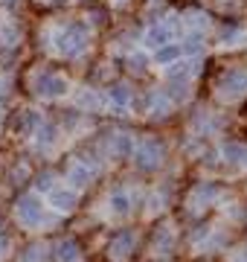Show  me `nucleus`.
I'll use <instances>...</instances> for the list:
<instances>
[{
	"label": "nucleus",
	"instance_id": "nucleus-3",
	"mask_svg": "<svg viewBox=\"0 0 247 262\" xmlns=\"http://www.w3.org/2000/svg\"><path fill=\"white\" fill-rule=\"evenodd\" d=\"M247 94V70L244 67H233L218 79V96L221 99H238Z\"/></svg>",
	"mask_w": 247,
	"mask_h": 262
},
{
	"label": "nucleus",
	"instance_id": "nucleus-21",
	"mask_svg": "<svg viewBox=\"0 0 247 262\" xmlns=\"http://www.w3.org/2000/svg\"><path fill=\"white\" fill-rule=\"evenodd\" d=\"M35 187H38L41 192H47V189H53V175H50V172L38 175V178H35Z\"/></svg>",
	"mask_w": 247,
	"mask_h": 262
},
{
	"label": "nucleus",
	"instance_id": "nucleus-9",
	"mask_svg": "<svg viewBox=\"0 0 247 262\" xmlns=\"http://www.w3.org/2000/svg\"><path fill=\"white\" fill-rule=\"evenodd\" d=\"M67 178H70L73 187H87V184L93 181V169H87V163L82 160V163H73V166H70Z\"/></svg>",
	"mask_w": 247,
	"mask_h": 262
},
{
	"label": "nucleus",
	"instance_id": "nucleus-4",
	"mask_svg": "<svg viewBox=\"0 0 247 262\" xmlns=\"http://www.w3.org/2000/svg\"><path fill=\"white\" fill-rule=\"evenodd\" d=\"M35 94L44 96V99H58V96L67 94V79L58 76V73L44 70V73L35 76Z\"/></svg>",
	"mask_w": 247,
	"mask_h": 262
},
{
	"label": "nucleus",
	"instance_id": "nucleus-6",
	"mask_svg": "<svg viewBox=\"0 0 247 262\" xmlns=\"http://www.w3.org/2000/svg\"><path fill=\"white\" fill-rule=\"evenodd\" d=\"M108 251H111L114 259H128L134 253V233L131 230H119V233L111 239V248H108Z\"/></svg>",
	"mask_w": 247,
	"mask_h": 262
},
{
	"label": "nucleus",
	"instance_id": "nucleus-8",
	"mask_svg": "<svg viewBox=\"0 0 247 262\" xmlns=\"http://www.w3.org/2000/svg\"><path fill=\"white\" fill-rule=\"evenodd\" d=\"M169 38H171V27H169V24H157V27H152L149 32H145V44L160 50V47L169 44Z\"/></svg>",
	"mask_w": 247,
	"mask_h": 262
},
{
	"label": "nucleus",
	"instance_id": "nucleus-13",
	"mask_svg": "<svg viewBox=\"0 0 247 262\" xmlns=\"http://www.w3.org/2000/svg\"><path fill=\"white\" fill-rule=\"evenodd\" d=\"M224 158H227L230 163H244L247 149L241 146V143H227V146H224Z\"/></svg>",
	"mask_w": 247,
	"mask_h": 262
},
{
	"label": "nucleus",
	"instance_id": "nucleus-2",
	"mask_svg": "<svg viewBox=\"0 0 247 262\" xmlns=\"http://www.w3.org/2000/svg\"><path fill=\"white\" fill-rule=\"evenodd\" d=\"M163 160H166V146L160 140H154V137L152 140H143L134 149V163H137V169H143V172H154Z\"/></svg>",
	"mask_w": 247,
	"mask_h": 262
},
{
	"label": "nucleus",
	"instance_id": "nucleus-23",
	"mask_svg": "<svg viewBox=\"0 0 247 262\" xmlns=\"http://www.w3.org/2000/svg\"><path fill=\"white\" fill-rule=\"evenodd\" d=\"M128 67H131V70H145V58L140 56V53H137V56L128 58Z\"/></svg>",
	"mask_w": 247,
	"mask_h": 262
},
{
	"label": "nucleus",
	"instance_id": "nucleus-14",
	"mask_svg": "<svg viewBox=\"0 0 247 262\" xmlns=\"http://www.w3.org/2000/svg\"><path fill=\"white\" fill-rule=\"evenodd\" d=\"M181 56V47H175V44H166V47H160L157 53H154V61L157 64H171L175 58Z\"/></svg>",
	"mask_w": 247,
	"mask_h": 262
},
{
	"label": "nucleus",
	"instance_id": "nucleus-11",
	"mask_svg": "<svg viewBox=\"0 0 247 262\" xmlns=\"http://www.w3.org/2000/svg\"><path fill=\"white\" fill-rule=\"evenodd\" d=\"M111 155L114 158H128V155H134V143L128 134H114L111 137Z\"/></svg>",
	"mask_w": 247,
	"mask_h": 262
},
{
	"label": "nucleus",
	"instance_id": "nucleus-19",
	"mask_svg": "<svg viewBox=\"0 0 247 262\" xmlns=\"http://www.w3.org/2000/svg\"><path fill=\"white\" fill-rule=\"evenodd\" d=\"M154 245H157L160 251H169L171 248V233L166 230V227H160V233H154Z\"/></svg>",
	"mask_w": 247,
	"mask_h": 262
},
{
	"label": "nucleus",
	"instance_id": "nucleus-22",
	"mask_svg": "<svg viewBox=\"0 0 247 262\" xmlns=\"http://www.w3.org/2000/svg\"><path fill=\"white\" fill-rule=\"evenodd\" d=\"M79 102H82V105H90V111H93L96 105H99V99H96V94H93V91H82V96H79Z\"/></svg>",
	"mask_w": 247,
	"mask_h": 262
},
{
	"label": "nucleus",
	"instance_id": "nucleus-1",
	"mask_svg": "<svg viewBox=\"0 0 247 262\" xmlns=\"http://www.w3.org/2000/svg\"><path fill=\"white\" fill-rule=\"evenodd\" d=\"M85 47H87V27L85 24L73 20V24H67V27L58 29L56 50L61 53V56H79Z\"/></svg>",
	"mask_w": 247,
	"mask_h": 262
},
{
	"label": "nucleus",
	"instance_id": "nucleus-7",
	"mask_svg": "<svg viewBox=\"0 0 247 262\" xmlns=\"http://www.w3.org/2000/svg\"><path fill=\"white\" fill-rule=\"evenodd\" d=\"M108 99H111V108H114V111H125L128 102H131V88H128V84H111Z\"/></svg>",
	"mask_w": 247,
	"mask_h": 262
},
{
	"label": "nucleus",
	"instance_id": "nucleus-24",
	"mask_svg": "<svg viewBox=\"0 0 247 262\" xmlns=\"http://www.w3.org/2000/svg\"><path fill=\"white\" fill-rule=\"evenodd\" d=\"M186 53H198L201 50V35H189V41H186Z\"/></svg>",
	"mask_w": 247,
	"mask_h": 262
},
{
	"label": "nucleus",
	"instance_id": "nucleus-16",
	"mask_svg": "<svg viewBox=\"0 0 247 262\" xmlns=\"http://www.w3.org/2000/svg\"><path fill=\"white\" fill-rule=\"evenodd\" d=\"M171 99L178 102V99H186L189 96V88H186V79H171V88H169Z\"/></svg>",
	"mask_w": 247,
	"mask_h": 262
},
{
	"label": "nucleus",
	"instance_id": "nucleus-17",
	"mask_svg": "<svg viewBox=\"0 0 247 262\" xmlns=\"http://www.w3.org/2000/svg\"><path fill=\"white\" fill-rule=\"evenodd\" d=\"M53 140H56V125L41 122V125H38V146H50Z\"/></svg>",
	"mask_w": 247,
	"mask_h": 262
},
{
	"label": "nucleus",
	"instance_id": "nucleus-26",
	"mask_svg": "<svg viewBox=\"0 0 247 262\" xmlns=\"http://www.w3.org/2000/svg\"><path fill=\"white\" fill-rule=\"evenodd\" d=\"M3 3H6V6H12V3H15V0H3Z\"/></svg>",
	"mask_w": 247,
	"mask_h": 262
},
{
	"label": "nucleus",
	"instance_id": "nucleus-5",
	"mask_svg": "<svg viewBox=\"0 0 247 262\" xmlns=\"http://www.w3.org/2000/svg\"><path fill=\"white\" fill-rule=\"evenodd\" d=\"M18 219L23 222L27 227H35L41 225V219H44V213H41V201L35 195H27L18 201Z\"/></svg>",
	"mask_w": 247,
	"mask_h": 262
},
{
	"label": "nucleus",
	"instance_id": "nucleus-20",
	"mask_svg": "<svg viewBox=\"0 0 247 262\" xmlns=\"http://www.w3.org/2000/svg\"><path fill=\"white\" fill-rule=\"evenodd\" d=\"M189 24H192L195 29H207L209 18H207V15H201V12H192V15H189Z\"/></svg>",
	"mask_w": 247,
	"mask_h": 262
},
{
	"label": "nucleus",
	"instance_id": "nucleus-15",
	"mask_svg": "<svg viewBox=\"0 0 247 262\" xmlns=\"http://www.w3.org/2000/svg\"><path fill=\"white\" fill-rule=\"evenodd\" d=\"M215 192H218V187H215V184H207V187H198V192H195V207H207L209 204V198L215 195Z\"/></svg>",
	"mask_w": 247,
	"mask_h": 262
},
{
	"label": "nucleus",
	"instance_id": "nucleus-12",
	"mask_svg": "<svg viewBox=\"0 0 247 262\" xmlns=\"http://www.w3.org/2000/svg\"><path fill=\"white\" fill-rule=\"evenodd\" d=\"M56 256H58V262H76V256H79L76 242H73V239L58 242V245H56Z\"/></svg>",
	"mask_w": 247,
	"mask_h": 262
},
{
	"label": "nucleus",
	"instance_id": "nucleus-10",
	"mask_svg": "<svg viewBox=\"0 0 247 262\" xmlns=\"http://www.w3.org/2000/svg\"><path fill=\"white\" fill-rule=\"evenodd\" d=\"M50 201L56 210H64L70 213L73 207H76V195H73V189H50Z\"/></svg>",
	"mask_w": 247,
	"mask_h": 262
},
{
	"label": "nucleus",
	"instance_id": "nucleus-18",
	"mask_svg": "<svg viewBox=\"0 0 247 262\" xmlns=\"http://www.w3.org/2000/svg\"><path fill=\"white\" fill-rule=\"evenodd\" d=\"M111 210H114V213H128V195H125V192H114V195H111Z\"/></svg>",
	"mask_w": 247,
	"mask_h": 262
},
{
	"label": "nucleus",
	"instance_id": "nucleus-25",
	"mask_svg": "<svg viewBox=\"0 0 247 262\" xmlns=\"http://www.w3.org/2000/svg\"><path fill=\"white\" fill-rule=\"evenodd\" d=\"M6 245H9V239H6V233L0 230V251H6Z\"/></svg>",
	"mask_w": 247,
	"mask_h": 262
}]
</instances>
